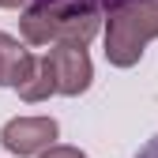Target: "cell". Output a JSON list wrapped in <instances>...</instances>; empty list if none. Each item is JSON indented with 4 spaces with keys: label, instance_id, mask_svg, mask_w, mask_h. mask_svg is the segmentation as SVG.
Returning a JSON list of instances; mask_svg holds the SVG:
<instances>
[{
    "label": "cell",
    "instance_id": "6da1fadb",
    "mask_svg": "<svg viewBox=\"0 0 158 158\" xmlns=\"http://www.w3.org/2000/svg\"><path fill=\"white\" fill-rule=\"evenodd\" d=\"M117 0H27L23 38L30 45H90Z\"/></svg>",
    "mask_w": 158,
    "mask_h": 158
},
{
    "label": "cell",
    "instance_id": "7a4b0ae2",
    "mask_svg": "<svg viewBox=\"0 0 158 158\" xmlns=\"http://www.w3.org/2000/svg\"><path fill=\"white\" fill-rule=\"evenodd\" d=\"M158 38V0H117L106 11V60L113 68H135Z\"/></svg>",
    "mask_w": 158,
    "mask_h": 158
},
{
    "label": "cell",
    "instance_id": "3957f363",
    "mask_svg": "<svg viewBox=\"0 0 158 158\" xmlns=\"http://www.w3.org/2000/svg\"><path fill=\"white\" fill-rule=\"evenodd\" d=\"M60 135V124L53 117H11V121L0 128V143H4L8 154L19 158H30V154H42L56 143Z\"/></svg>",
    "mask_w": 158,
    "mask_h": 158
},
{
    "label": "cell",
    "instance_id": "277c9868",
    "mask_svg": "<svg viewBox=\"0 0 158 158\" xmlns=\"http://www.w3.org/2000/svg\"><path fill=\"white\" fill-rule=\"evenodd\" d=\"M49 64H53V75H56V94L79 98V94L90 90L94 64H90V53L83 45H53Z\"/></svg>",
    "mask_w": 158,
    "mask_h": 158
},
{
    "label": "cell",
    "instance_id": "5b68a950",
    "mask_svg": "<svg viewBox=\"0 0 158 158\" xmlns=\"http://www.w3.org/2000/svg\"><path fill=\"white\" fill-rule=\"evenodd\" d=\"M34 60H38V56L19 42V38H11V34L0 30V87H15L19 90L30 79Z\"/></svg>",
    "mask_w": 158,
    "mask_h": 158
},
{
    "label": "cell",
    "instance_id": "8992f818",
    "mask_svg": "<svg viewBox=\"0 0 158 158\" xmlns=\"http://www.w3.org/2000/svg\"><path fill=\"white\" fill-rule=\"evenodd\" d=\"M49 94H56V75H53L49 56H38V60H34V72H30V79L19 87V98H23V102H45Z\"/></svg>",
    "mask_w": 158,
    "mask_h": 158
},
{
    "label": "cell",
    "instance_id": "52a82bcc",
    "mask_svg": "<svg viewBox=\"0 0 158 158\" xmlns=\"http://www.w3.org/2000/svg\"><path fill=\"white\" fill-rule=\"evenodd\" d=\"M38 158H90V154L79 151V147H68V143H53L49 151H42Z\"/></svg>",
    "mask_w": 158,
    "mask_h": 158
},
{
    "label": "cell",
    "instance_id": "ba28073f",
    "mask_svg": "<svg viewBox=\"0 0 158 158\" xmlns=\"http://www.w3.org/2000/svg\"><path fill=\"white\" fill-rule=\"evenodd\" d=\"M135 158H158V132H154L151 139H147V147H143L139 154H135Z\"/></svg>",
    "mask_w": 158,
    "mask_h": 158
},
{
    "label": "cell",
    "instance_id": "9c48e42d",
    "mask_svg": "<svg viewBox=\"0 0 158 158\" xmlns=\"http://www.w3.org/2000/svg\"><path fill=\"white\" fill-rule=\"evenodd\" d=\"M0 8H8V11L11 8H27V0H0Z\"/></svg>",
    "mask_w": 158,
    "mask_h": 158
}]
</instances>
